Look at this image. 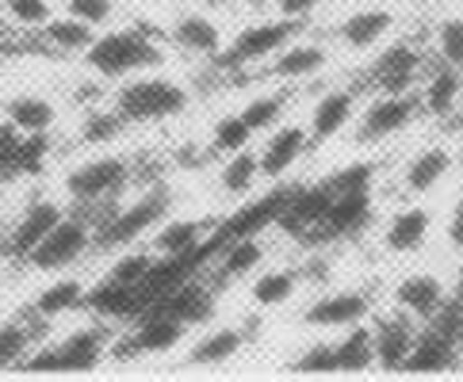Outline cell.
Listing matches in <instances>:
<instances>
[{"instance_id":"6da1fadb","label":"cell","mask_w":463,"mask_h":382,"mask_svg":"<svg viewBox=\"0 0 463 382\" xmlns=\"http://www.w3.org/2000/svg\"><path fill=\"white\" fill-rule=\"evenodd\" d=\"M85 58H89V70L115 80V77H127L135 70H150V65H157L161 50L146 39L142 31H108V35L92 39Z\"/></svg>"},{"instance_id":"7a4b0ae2","label":"cell","mask_w":463,"mask_h":382,"mask_svg":"<svg viewBox=\"0 0 463 382\" xmlns=\"http://www.w3.org/2000/svg\"><path fill=\"white\" fill-rule=\"evenodd\" d=\"M127 180H130V164L123 157H100V161H89L65 176V191H70L77 203H85L89 210H100V219L108 222L111 203L127 188Z\"/></svg>"},{"instance_id":"3957f363","label":"cell","mask_w":463,"mask_h":382,"mask_svg":"<svg viewBox=\"0 0 463 382\" xmlns=\"http://www.w3.org/2000/svg\"><path fill=\"white\" fill-rule=\"evenodd\" d=\"M173 207V191L165 188V184H154V188H146L135 203L123 207V210H115L111 219L100 226V234H96V245L100 248H123V245H135L146 229H154L165 214H169Z\"/></svg>"},{"instance_id":"277c9868","label":"cell","mask_w":463,"mask_h":382,"mask_svg":"<svg viewBox=\"0 0 463 382\" xmlns=\"http://www.w3.org/2000/svg\"><path fill=\"white\" fill-rule=\"evenodd\" d=\"M115 107L123 111V119L157 123V119H169V115L184 111L188 92L180 85H173V80H165V77H142V80H130V85L119 89Z\"/></svg>"},{"instance_id":"5b68a950","label":"cell","mask_w":463,"mask_h":382,"mask_svg":"<svg viewBox=\"0 0 463 382\" xmlns=\"http://www.w3.org/2000/svg\"><path fill=\"white\" fill-rule=\"evenodd\" d=\"M89 245H92V226L85 219H61L27 260L35 264L39 272H58V268H70Z\"/></svg>"},{"instance_id":"8992f818","label":"cell","mask_w":463,"mask_h":382,"mask_svg":"<svg viewBox=\"0 0 463 382\" xmlns=\"http://www.w3.org/2000/svg\"><path fill=\"white\" fill-rule=\"evenodd\" d=\"M418 115V99L410 92H379L360 119V142H387L413 123Z\"/></svg>"},{"instance_id":"52a82bcc","label":"cell","mask_w":463,"mask_h":382,"mask_svg":"<svg viewBox=\"0 0 463 382\" xmlns=\"http://www.w3.org/2000/svg\"><path fill=\"white\" fill-rule=\"evenodd\" d=\"M188 325L180 318H169V313H142L135 321V333H130L123 344L127 348H115L119 359H130V356H157V352H169L184 340Z\"/></svg>"},{"instance_id":"ba28073f","label":"cell","mask_w":463,"mask_h":382,"mask_svg":"<svg viewBox=\"0 0 463 382\" xmlns=\"http://www.w3.org/2000/svg\"><path fill=\"white\" fill-rule=\"evenodd\" d=\"M291 191H295V188H276V191H269V195H260L257 203H250L245 210H238L234 219H226L219 229H214V241H219V248H222L226 241H234V238H257L260 229L276 226L279 214H284V207H288Z\"/></svg>"},{"instance_id":"9c48e42d","label":"cell","mask_w":463,"mask_h":382,"mask_svg":"<svg viewBox=\"0 0 463 382\" xmlns=\"http://www.w3.org/2000/svg\"><path fill=\"white\" fill-rule=\"evenodd\" d=\"M329 207H334V195H329L322 184H310V188H295L284 214H279V229L291 238H314L318 226L326 222Z\"/></svg>"},{"instance_id":"30bf717a","label":"cell","mask_w":463,"mask_h":382,"mask_svg":"<svg viewBox=\"0 0 463 382\" xmlns=\"http://www.w3.org/2000/svg\"><path fill=\"white\" fill-rule=\"evenodd\" d=\"M421 77V50L413 42H391L372 65V80L379 92H410Z\"/></svg>"},{"instance_id":"8fae6325","label":"cell","mask_w":463,"mask_h":382,"mask_svg":"<svg viewBox=\"0 0 463 382\" xmlns=\"http://www.w3.org/2000/svg\"><path fill=\"white\" fill-rule=\"evenodd\" d=\"M372 333H375V368L406 371V356L413 348V337H418V321L399 310V313H387Z\"/></svg>"},{"instance_id":"7c38bea8","label":"cell","mask_w":463,"mask_h":382,"mask_svg":"<svg viewBox=\"0 0 463 382\" xmlns=\"http://www.w3.org/2000/svg\"><path fill=\"white\" fill-rule=\"evenodd\" d=\"M449 303V291H444V279L440 275H429V272H418V275H406L399 287H394V306L402 313H410L418 325L433 321L437 310Z\"/></svg>"},{"instance_id":"4fadbf2b","label":"cell","mask_w":463,"mask_h":382,"mask_svg":"<svg viewBox=\"0 0 463 382\" xmlns=\"http://www.w3.org/2000/svg\"><path fill=\"white\" fill-rule=\"evenodd\" d=\"M295 35V20H279V23H257V27H245L241 35L230 42V50L222 54L226 65H245V61H260L284 50L288 39Z\"/></svg>"},{"instance_id":"5bb4252c","label":"cell","mask_w":463,"mask_h":382,"mask_svg":"<svg viewBox=\"0 0 463 382\" xmlns=\"http://www.w3.org/2000/svg\"><path fill=\"white\" fill-rule=\"evenodd\" d=\"M61 219H65L61 207H58V203H51V199H39V203H31V207L24 210V219L15 222L12 238H8V245H5V253H8L12 260L31 256V253L39 248V241H43L46 234H51V229H54Z\"/></svg>"},{"instance_id":"9a60e30c","label":"cell","mask_w":463,"mask_h":382,"mask_svg":"<svg viewBox=\"0 0 463 382\" xmlns=\"http://www.w3.org/2000/svg\"><path fill=\"white\" fill-rule=\"evenodd\" d=\"M456 363H459V340L425 321L418 329V337H413V348L406 356V371H452Z\"/></svg>"},{"instance_id":"2e32d148","label":"cell","mask_w":463,"mask_h":382,"mask_svg":"<svg viewBox=\"0 0 463 382\" xmlns=\"http://www.w3.org/2000/svg\"><path fill=\"white\" fill-rule=\"evenodd\" d=\"M368 313H372L368 294H360V291H337V294L318 298V303L307 310V325H314V329H349V325L368 318Z\"/></svg>"},{"instance_id":"e0dca14e","label":"cell","mask_w":463,"mask_h":382,"mask_svg":"<svg viewBox=\"0 0 463 382\" xmlns=\"http://www.w3.org/2000/svg\"><path fill=\"white\" fill-rule=\"evenodd\" d=\"M372 219V191H353V195H337L334 207H329L326 222L318 226V241H341V238H353L360 234Z\"/></svg>"},{"instance_id":"ac0fdd59","label":"cell","mask_w":463,"mask_h":382,"mask_svg":"<svg viewBox=\"0 0 463 382\" xmlns=\"http://www.w3.org/2000/svg\"><path fill=\"white\" fill-rule=\"evenodd\" d=\"M146 313H169V318H180L184 325H195V321H207L214 318V298L207 294L203 284H195V275L184 279L176 291H169L161 298V303H154Z\"/></svg>"},{"instance_id":"d6986e66","label":"cell","mask_w":463,"mask_h":382,"mask_svg":"<svg viewBox=\"0 0 463 382\" xmlns=\"http://www.w3.org/2000/svg\"><path fill=\"white\" fill-rule=\"evenodd\" d=\"M429 229H433V214H429L425 207H402L394 219L387 222V234H383V245L391 248V253L399 256H410L418 253V248L429 241Z\"/></svg>"},{"instance_id":"ffe728a7","label":"cell","mask_w":463,"mask_h":382,"mask_svg":"<svg viewBox=\"0 0 463 382\" xmlns=\"http://www.w3.org/2000/svg\"><path fill=\"white\" fill-rule=\"evenodd\" d=\"M449 172H452V154L444 145H429V149H421V154L410 157L406 172H402V188H406V195H425V191H433Z\"/></svg>"},{"instance_id":"44dd1931","label":"cell","mask_w":463,"mask_h":382,"mask_svg":"<svg viewBox=\"0 0 463 382\" xmlns=\"http://www.w3.org/2000/svg\"><path fill=\"white\" fill-rule=\"evenodd\" d=\"M85 306L108 321H138V313H142L138 291L115 284V279H100V284L85 294Z\"/></svg>"},{"instance_id":"7402d4cb","label":"cell","mask_w":463,"mask_h":382,"mask_svg":"<svg viewBox=\"0 0 463 382\" xmlns=\"http://www.w3.org/2000/svg\"><path fill=\"white\" fill-rule=\"evenodd\" d=\"M394 27L391 8H360L341 23V42L349 50H372L379 46Z\"/></svg>"},{"instance_id":"603a6c76","label":"cell","mask_w":463,"mask_h":382,"mask_svg":"<svg viewBox=\"0 0 463 382\" xmlns=\"http://www.w3.org/2000/svg\"><path fill=\"white\" fill-rule=\"evenodd\" d=\"M353 111H356V96L353 92H345V89L326 92L318 99V107H314V115H310V138L314 142H329L334 135H341V130L349 126Z\"/></svg>"},{"instance_id":"cb8c5ba5","label":"cell","mask_w":463,"mask_h":382,"mask_svg":"<svg viewBox=\"0 0 463 382\" xmlns=\"http://www.w3.org/2000/svg\"><path fill=\"white\" fill-rule=\"evenodd\" d=\"M307 142H310V138H307L303 126H284V130H276V135L269 138V145H264V154H260V172L272 176V180H279L295 161L303 157Z\"/></svg>"},{"instance_id":"d4e9b609","label":"cell","mask_w":463,"mask_h":382,"mask_svg":"<svg viewBox=\"0 0 463 382\" xmlns=\"http://www.w3.org/2000/svg\"><path fill=\"white\" fill-rule=\"evenodd\" d=\"M51 318H43L35 310V318H20V321H5L0 325V368H15L31 356V344L43 337V329Z\"/></svg>"},{"instance_id":"484cf974","label":"cell","mask_w":463,"mask_h":382,"mask_svg":"<svg viewBox=\"0 0 463 382\" xmlns=\"http://www.w3.org/2000/svg\"><path fill=\"white\" fill-rule=\"evenodd\" d=\"M58 352H61V371H92L100 368L108 352V337L100 329H77V333H70L58 344Z\"/></svg>"},{"instance_id":"4316f807","label":"cell","mask_w":463,"mask_h":382,"mask_svg":"<svg viewBox=\"0 0 463 382\" xmlns=\"http://www.w3.org/2000/svg\"><path fill=\"white\" fill-rule=\"evenodd\" d=\"M459 92H463V77L456 65L444 61L440 70L429 73L425 80V89H421V107L429 115H437V119H444V115H452L456 104H459Z\"/></svg>"},{"instance_id":"83f0119b","label":"cell","mask_w":463,"mask_h":382,"mask_svg":"<svg viewBox=\"0 0 463 382\" xmlns=\"http://www.w3.org/2000/svg\"><path fill=\"white\" fill-rule=\"evenodd\" d=\"M334 348H337V371L360 375V371H372L375 368V333L364 321L345 329V337Z\"/></svg>"},{"instance_id":"f1b7e54d","label":"cell","mask_w":463,"mask_h":382,"mask_svg":"<svg viewBox=\"0 0 463 382\" xmlns=\"http://www.w3.org/2000/svg\"><path fill=\"white\" fill-rule=\"evenodd\" d=\"M5 115H8V123H15L24 130V135H43V130L54 126V104L43 96H31V92L12 96Z\"/></svg>"},{"instance_id":"f546056e","label":"cell","mask_w":463,"mask_h":382,"mask_svg":"<svg viewBox=\"0 0 463 382\" xmlns=\"http://www.w3.org/2000/svg\"><path fill=\"white\" fill-rule=\"evenodd\" d=\"M241 344H245V337L238 329H214V333H207L192 344L188 363H195V368H219V363L234 359L241 352Z\"/></svg>"},{"instance_id":"4dcf8cb0","label":"cell","mask_w":463,"mask_h":382,"mask_svg":"<svg viewBox=\"0 0 463 382\" xmlns=\"http://www.w3.org/2000/svg\"><path fill=\"white\" fill-rule=\"evenodd\" d=\"M211 234V226L203 219H180V222H165V229L157 234V253L161 256H184L195 245Z\"/></svg>"},{"instance_id":"1f68e13d","label":"cell","mask_w":463,"mask_h":382,"mask_svg":"<svg viewBox=\"0 0 463 382\" xmlns=\"http://www.w3.org/2000/svg\"><path fill=\"white\" fill-rule=\"evenodd\" d=\"M173 39L180 46L195 50V54H207V58H219L222 54V35H219V27H214L207 15H184V20L176 23Z\"/></svg>"},{"instance_id":"d6a6232c","label":"cell","mask_w":463,"mask_h":382,"mask_svg":"<svg viewBox=\"0 0 463 382\" xmlns=\"http://www.w3.org/2000/svg\"><path fill=\"white\" fill-rule=\"evenodd\" d=\"M85 284L80 279H58V284H51L39 298H35V310L43 313V318H58V313H70L77 306H85Z\"/></svg>"},{"instance_id":"836d02e7","label":"cell","mask_w":463,"mask_h":382,"mask_svg":"<svg viewBox=\"0 0 463 382\" xmlns=\"http://www.w3.org/2000/svg\"><path fill=\"white\" fill-rule=\"evenodd\" d=\"M326 65V50L322 46H310V42H299V46H288L284 54L276 58V65H272V73L276 77H314Z\"/></svg>"},{"instance_id":"e575fe53","label":"cell","mask_w":463,"mask_h":382,"mask_svg":"<svg viewBox=\"0 0 463 382\" xmlns=\"http://www.w3.org/2000/svg\"><path fill=\"white\" fill-rule=\"evenodd\" d=\"M219 256H222V264H219L222 279H238V275H250L257 268L260 256H264V248H260L257 238H234V241L222 245Z\"/></svg>"},{"instance_id":"d590c367","label":"cell","mask_w":463,"mask_h":382,"mask_svg":"<svg viewBox=\"0 0 463 382\" xmlns=\"http://www.w3.org/2000/svg\"><path fill=\"white\" fill-rule=\"evenodd\" d=\"M372 180H375L372 164L368 161H353V164H345V169L329 172L322 180V188L337 199V195H353V191H372Z\"/></svg>"},{"instance_id":"8d00e7d4","label":"cell","mask_w":463,"mask_h":382,"mask_svg":"<svg viewBox=\"0 0 463 382\" xmlns=\"http://www.w3.org/2000/svg\"><path fill=\"white\" fill-rule=\"evenodd\" d=\"M257 176H260V157H253V154H245V149H238V154L226 161V169H222V191H230V195L250 191Z\"/></svg>"},{"instance_id":"74e56055","label":"cell","mask_w":463,"mask_h":382,"mask_svg":"<svg viewBox=\"0 0 463 382\" xmlns=\"http://www.w3.org/2000/svg\"><path fill=\"white\" fill-rule=\"evenodd\" d=\"M46 39L61 50H89L92 46V23L85 20H73V15H65V20H51L46 23Z\"/></svg>"},{"instance_id":"f35d334b","label":"cell","mask_w":463,"mask_h":382,"mask_svg":"<svg viewBox=\"0 0 463 382\" xmlns=\"http://www.w3.org/2000/svg\"><path fill=\"white\" fill-rule=\"evenodd\" d=\"M295 284H299V275L295 272H264L253 284V298L260 306H284L288 298L295 294Z\"/></svg>"},{"instance_id":"ab89813d","label":"cell","mask_w":463,"mask_h":382,"mask_svg":"<svg viewBox=\"0 0 463 382\" xmlns=\"http://www.w3.org/2000/svg\"><path fill=\"white\" fill-rule=\"evenodd\" d=\"M433 42H437L440 61H449V65H456V70H463V15H449V20H440Z\"/></svg>"},{"instance_id":"60d3db41","label":"cell","mask_w":463,"mask_h":382,"mask_svg":"<svg viewBox=\"0 0 463 382\" xmlns=\"http://www.w3.org/2000/svg\"><path fill=\"white\" fill-rule=\"evenodd\" d=\"M51 130H43V135H24L20 142V154H15V176H35L43 172L46 164V149H51Z\"/></svg>"},{"instance_id":"b9f144b4","label":"cell","mask_w":463,"mask_h":382,"mask_svg":"<svg viewBox=\"0 0 463 382\" xmlns=\"http://www.w3.org/2000/svg\"><path fill=\"white\" fill-rule=\"evenodd\" d=\"M284 92H272V96H257V99H250L245 104V111H241V119L250 123V130H269L276 119H279V111H284Z\"/></svg>"},{"instance_id":"7bdbcfd3","label":"cell","mask_w":463,"mask_h":382,"mask_svg":"<svg viewBox=\"0 0 463 382\" xmlns=\"http://www.w3.org/2000/svg\"><path fill=\"white\" fill-rule=\"evenodd\" d=\"M154 260L157 256H150V253H123L104 279H115V284H123V287H138L146 279V272L154 268Z\"/></svg>"},{"instance_id":"ee69618b","label":"cell","mask_w":463,"mask_h":382,"mask_svg":"<svg viewBox=\"0 0 463 382\" xmlns=\"http://www.w3.org/2000/svg\"><path fill=\"white\" fill-rule=\"evenodd\" d=\"M5 12L20 27H46L54 20V8L46 0H5Z\"/></svg>"},{"instance_id":"f6af8a7d","label":"cell","mask_w":463,"mask_h":382,"mask_svg":"<svg viewBox=\"0 0 463 382\" xmlns=\"http://www.w3.org/2000/svg\"><path fill=\"white\" fill-rule=\"evenodd\" d=\"M250 138H253V130L241 115H226V119L214 126V149H222V154H238V149H245Z\"/></svg>"},{"instance_id":"bcb514c9","label":"cell","mask_w":463,"mask_h":382,"mask_svg":"<svg viewBox=\"0 0 463 382\" xmlns=\"http://www.w3.org/2000/svg\"><path fill=\"white\" fill-rule=\"evenodd\" d=\"M123 111L115 107V111H100V115H92V119L85 123V142H92V145H100V142H111V138H119V130H123Z\"/></svg>"},{"instance_id":"7dc6e473","label":"cell","mask_w":463,"mask_h":382,"mask_svg":"<svg viewBox=\"0 0 463 382\" xmlns=\"http://www.w3.org/2000/svg\"><path fill=\"white\" fill-rule=\"evenodd\" d=\"M295 368L307 371V375H329V371H337V348L334 344H310L307 352L295 359Z\"/></svg>"},{"instance_id":"c3c4849f","label":"cell","mask_w":463,"mask_h":382,"mask_svg":"<svg viewBox=\"0 0 463 382\" xmlns=\"http://www.w3.org/2000/svg\"><path fill=\"white\" fill-rule=\"evenodd\" d=\"M24 130L15 123H0V176H15V154H20Z\"/></svg>"},{"instance_id":"681fc988","label":"cell","mask_w":463,"mask_h":382,"mask_svg":"<svg viewBox=\"0 0 463 382\" xmlns=\"http://www.w3.org/2000/svg\"><path fill=\"white\" fill-rule=\"evenodd\" d=\"M111 0H70V15L73 20H85V23H92V27H100V23H108L111 20Z\"/></svg>"},{"instance_id":"f907efd6","label":"cell","mask_w":463,"mask_h":382,"mask_svg":"<svg viewBox=\"0 0 463 382\" xmlns=\"http://www.w3.org/2000/svg\"><path fill=\"white\" fill-rule=\"evenodd\" d=\"M318 5H322V0H276V8H279L284 20H303V15H310Z\"/></svg>"},{"instance_id":"816d5d0a","label":"cell","mask_w":463,"mask_h":382,"mask_svg":"<svg viewBox=\"0 0 463 382\" xmlns=\"http://www.w3.org/2000/svg\"><path fill=\"white\" fill-rule=\"evenodd\" d=\"M449 245L452 248H463V191H459V199H456L452 210H449Z\"/></svg>"},{"instance_id":"f5cc1de1","label":"cell","mask_w":463,"mask_h":382,"mask_svg":"<svg viewBox=\"0 0 463 382\" xmlns=\"http://www.w3.org/2000/svg\"><path fill=\"white\" fill-rule=\"evenodd\" d=\"M456 298L463 303V268H459V275H456Z\"/></svg>"},{"instance_id":"db71d44e","label":"cell","mask_w":463,"mask_h":382,"mask_svg":"<svg viewBox=\"0 0 463 382\" xmlns=\"http://www.w3.org/2000/svg\"><path fill=\"white\" fill-rule=\"evenodd\" d=\"M245 5H269V0H245Z\"/></svg>"},{"instance_id":"11a10c76","label":"cell","mask_w":463,"mask_h":382,"mask_svg":"<svg viewBox=\"0 0 463 382\" xmlns=\"http://www.w3.org/2000/svg\"><path fill=\"white\" fill-rule=\"evenodd\" d=\"M459 142H463V123H459Z\"/></svg>"},{"instance_id":"9f6ffc18","label":"cell","mask_w":463,"mask_h":382,"mask_svg":"<svg viewBox=\"0 0 463 382\" xmlns=\"http://www.w3.org/2000/svg\"><path fill=\"white\" fill-rule=\"evenodd\" d=\"M459 352H463V340H459Z\"/></svg>"}]
</instances>
